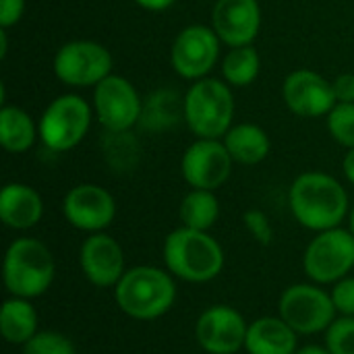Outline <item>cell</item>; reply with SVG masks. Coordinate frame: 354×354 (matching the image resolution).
<instances>
[{"label":"cell","mask_w":354,"mask_h":354,"mask_svg":"<svg viewBox=\"0 0 354 354\" xmlns=\"http://www.w3.org/2000/svg\"><path fill=\"white\" fill-rule=\"evenodd\" d=\"M228 153L236 164L243 166H257L261 164L270 153V137L268 133L253 122H243L232 127L222 137Z\"/></svg>","instance_id":"44dd1931"},{"label":"cell","mask_w":354,"mask_h":354,"mask_svg":"<svg viewBox=\"0 0 354 354\" xmlns=\"http://www.w3.org/2000/svg\"><path fill=\"white\" fill-rule=\"evenodd\" d=\"M118 309L137 322H153L166 315L176 301L174 276L156 266H135L114 286Z\"/></svg>","instance_id":"3957f363"},{"label":"cell","mask_w":354,"mask_h":354,"mask_svg":"<svg viewBox=\"0 0 354 354\" xmlns=\"http://www.w3.org/2000/svg\"><path fill=\"white\" fill-rule=\"evenodd\" d=\"M288 205L303 228L324 232L346 220L348 193L342 183L326 172H303L290 185Z\"/></svg>","instance_id":"6da1fadb"},{"label":"cell","mask_w":354,"mask_h":354,"mask_svg":"<svg viewBox=\"0 0 354 354\" xmlns=\"http://www.w3.org/2000/svg\"><path fill=\"white\" fill-rule=\"evenodd\" d=\"M141 8L145 10H166L170 8L176 0H135Z\"/></svg>","instance_id":"836d02e7"},{"label":"cell","mask_w":354,"mask_h":354,"mask_svg":"<svg viewBox=\"0 0 354 354\" xmlns=\"http://www.w3.org/2000/svg\"><path fill=\"white\" fill-rule=\"evenodd\" d=\"M79 266L83 276L97 288H114L127 272L120 243L106 232H93L83 241Z\"/></svg>","instance_id":"2e32d148"},{"label":"cell","mask_w":354,"mask_h":354,"mask_svg":"<svg viewBox=\"0 0 354 354\" xmlns=\"http://www.w3.org/2000/svg\"><path fill=\"white\" fill-rule=\"evenodd\" d=\"M243 224H245L247 232L259 245H263V247L272 245V241H274V228H272V222L266 216V212H261V209H247L243 214Z\"/></svg>","instance_id":"f546056e"},{"label":"cell","mask_w":354,"mask_h":354,"mask_svg":"<svg viewBox=\"0 0 354 354\" xmlns=\"http://www.w3.org/2000/svg\"><path fill=\"white\" fill-rule=\"evenodd\" d=\"M162 255L166 270L189 284L216 280L226 263L222 245L209 232L187 226H180L166 236Z\"/></svg>","instance_id":"7a4b0ae2"},{"label":"cell","mask_w":354,"mask_h":354,"mask_svg":"<svg viewBox=\"0 0 354 354\" xmlns=\"http://www.w3.org/2000/svg\"><path fill=\"white\" fill-rule=\"evenodd\" d=\"M348 218H351V228H348V230L354 234V205L353 209H351V216H348Z\"/></svg>","instance_id":"74e56055"},{"label":"cell","mask_w":354,"mask_h":354,"mask_svg":"<svg viewBox=\"0 0 354 354\" xmlns=\"http://www.w3.org/2000/svg\"><path fill=\"white\" fill-rule=\"evenodd\" d=\"M328 118L330 135L346 149L354 147V104H336Z\"/></svg>","instance_id":"83f0119b"},{"label":"cell","mask_w":354,"mask_h":354,"mask_svg":"<svg viewBox=\"0 0 354 354\" xmlns=\"http://www.w3.org/2000/svg\"><path fill=\"white\" fill-rule=\"evenodd\" d=\"M62 214L66 222L81 232H104L116 218V201L104 187L83 183L64 195Z\"/></svg>","instance_id":"5bb4252c"},{"label":"cell","mask_w":354,"mask_h":354,"mask_svg":"<svg viewBox=\"0 0 354 354\" xmlns=\"http://www.w3.org/2000/svg\"><path fill=\"white\" fill-rule=\"evenodd\" d=\"M93 108L100 124L106 131L120 133L131 131L139 122L143 100L129 79L120 75H108L93 87Z\"/></svg>","instance_id":"30bf717a"},{"label":"cell","mask_w":354,"mask_h":354,"mask_svg":"<svg viewBox=\"0 0 354 354\" xmlns=\"http://www.w3.org/2000/svg\"><path fill=\"white\" fill-rule=\"evenodd\" d=\"M245 351L247 354H297L299 334L280 315L257 317L249 324Z\"/></svg>","instance_id":"d6986e66"},{"label":"cell","mask_w":354,"mask_h":354,"mask_svg":"<svg viewBox=\"0 0 354 354\" xmlns=\"http://www.w3.org/2000/svg\"><path fill=\"white\" fill-rule=\"evenodd\" d=\"M44 216L39 193L23 183H8L0 191V220L12 230H29Z\"/></svg>","instance_id":"ac0fdd59"},{"label":"cell","mask_w":354,"mask_h":354,"mask_svg":"<svg viewBox=\"0 0 354 354\" xmlns=\"http://www.w3.org/2000/svg\"><path fill=\"white\" fill-rule=\"evenodd\" d=\"M297 354H332V353L326 348V344H324V346H319V344H305V346H299Z\"/></svg>","instance_id":"d590c367"},{"label":"cell","mask_w":354,"mask_h":354,"mask_svg":"<svg viewBox=\"0 0 354 354\" xmlns=\"http://www.w3.org/2000/svg\"><path fill=\"white\" fill-rule=\"evenodd\" d=\"M8 52V39H6V29L0 31V58H4Z\"/></svg>","instance_id":"8d00e7d4"},{"label":"cell","mask_w":354,"mask_h":354,"mask_svg":"<svg viewBox=\"0 0 354 354\" xmlns=\"http://www.w3.org/2000/svg\"><path fill=\"white\" fill-rule=\"evenodd\" d=\"M259 66H261V58L253 46L230 48V52L222 62V75L230 87H247L257 79Z\"/></svg>","instance_id":"d4e9b609"},{"label":"cell","mask_w":354,"mask_h":354,"mask_svg":"<svg viewBox=\"0 0 354 354\" xmlns=\"http://www.w3.org/2000/svg\"><path fill=\"white\" fill-rule=\"evenodd\" d=\"M234 97L228 83L203 77L185 93V122L197 139H222L232 129Z\"/></svg>","instance_id":"5b68a950"},{"label":"cell","mask_w":354,"mask_h":354,"mask_svg":"<svg viewBox=\"0 0 354 354\" xmlns=\"http://www.w3.org/2000/svg\"><path fill=\"white\" fill-rule=\"evenodd\" d=\"M91 124L89 104L75 93L58 95L48 104L39 118V139L54 153L77 147Z\"/></svg>","instance_id":"ba28073f"},{"label":"cell","mask_w":354,"mask_h":354,"mask_svg":"<svg viewBox=\"0 0 354 354\" xmlns=\"http://www.w3.org/2000/svg\"><path fill=\"white\" fill-rule=\"evenodd\" d=\"M282 95L288 110L301 118L328 116L338 104L332 81L309 68L290 73L282 85Z\"/></svg>","instance_id":"9a60e30c"},{"label":"cell","mask_w":354,"mask_h":354,"mask_svg":"<svg viewBox=\"0 0 354 354\" xmlns=\"http://www.w3.org/2000/svg\"><path fill=\"white\" fill-rule=\"evenodd\" d=\"M180 118H185V97L174 89H158L145 97L139 124L145 131L162 133L172 129Z\"/></svg>","instance_id":"7402d4cb"},{"label":"cell","mask_w":354,"mask_h":354,"mask_svg":"<svg viewBox=\"0 0 354 354\" xmlns=\"http://www.w3.org/2000/svg\"><path fill=\"white\" fill-rule=\"evenodd\" d=\"M249 324L230 305L207 307L195 324V340L207 354H236L245 348Z\"/></svg>","instance_id":"8fae6325"},{"label":"cell","mask_w":354,"mask_h":354,"mask_svg":"<svg viewBox=\"0 0 354 354\" xmlns=\"http://www.w3.org/2000/svg\"><path fill=\"white\" fill-rule=\"evenodd\" d=\"M37 311L29 299L10 297L0 307V334L8 344L23 346L39 330Z\"/></svg>","instance_id":"ffe728a7"},{"label":"cell","mask_w":354,"mask_h":354,"mask_svg":"<svg viewBox=\"0 0 354 354\" xmlns=\"http://www.w3.org/2000/svg\"><path fill=\"white\" fill-rule=\"evenodd\" d=\"M342 170H344V176L348 178V183H353L354 185V147L353 149H348V153L344 156Z\"/></svg>","instance_id":"e575fe53"},{"label":"cell","mask_w":354,"mask_h":354,"mask_svg":"<svg viewBox=\"0 0 354 354\" xmlns=\"http://www.w3.org/2000/svg\"><path fill=\"white\" fill-rule=\"evenodd\" d=\"M37 135H39V127H35L33 118L25 110L17 106L0 108V143L8 153L29 151Z\"/></svg>","instance_id":"603a6c76"},{"label":"cell","mask_w":354,"mask_h":354,"mask_svg":"<svg viewBox=\"0 0 354 354\" xmlns=\"http://www.w3.org/2000/svg\"><path fill=\"white\" fill-rule=\"evenodd\" d=\"M220 56V37L214 27L205 25H189L185 27L170 52L172 68L189 81L203 79L218 62Z\"/></svg>","instance_id":"7c38bea8"},{"label":"cell","mask_w":354,"mask_h":354,"mask_svg":"<svg viewBox=\"0 0 354 354\" xmlns=\"http://www.w3.org/2000/svg\"><path fill=\"white\" fill-rule=\"evenodd\" d=\"M354 268V234L338 226L317 232L303 255V270L307 278L319 286L336 284L346 278Z\"/></svg>","instance_id":"52a82bcc"},{"label":"cell","mask_w":354,"mask_h":354,"mask_svg":"<svg viewBox=\"0 0 354 354\" xmlns=\"http://www.w3.org/2000/svg\"><path fill=\"white\" fill-rule=\"evenodd\" d=\"M332 301H334L338 315L354 317V276H346L334 284Z\"/></svg>","instance_id":"4dcf8cb0"},{"label":"cell","mask_w":354,"mask_h":354,"mask_svg":"<svg viewBox=\"0 0 354 354\" xmlns=\"http://www.w3.org/2000/svg\"><path fill=\"white\" fill-rule=\"evenodd\" d=\"M178 216L183 226L207 232L220 218V201L214 195V191L193 189L180 201Z\"/></svg>","instance_id":"cb8c5ba5"},{"label":"cell","mask_w":354,"mask_h":354,"mask_svg":"<svg viewBox=\"0 0 354 354\" xmlns=\"http://www.w3.org/2000/svg\"><path fill=\"white\" fill-rule=\"evenodd\" d=\"M112 71V54L91 39L64 44L54 56V75L71 87H95Z\"/></svg>","instance_id":"9c48e42d"},{"label":"cell","mask_w":354,"mask_h":354,"mask_svg":"<svg viewBox=\"0 0 354 354\" xmlns=\"http://www.w3.org/2000/svg\"><path fill=\"white\" fill-rule=\"evenodd\" d=\"M54 276L56 263L48 245L31 236H21L8 245L2 261V280L10 297L33 301L50 290Z\"/></svg>","instance_id":"277c9868"},{"label":"cell","mask_w":354,"mask_h":354,"mask_svg":"<svg viewBox=\"0 0 354 354\" xmlns=\"http://www.w3.org/2000/svg\"><path fill=\"white\" fill-rule=\"evenodd\" d=\"M25 12V0H0V27L8 29L21 21Z\"/></svg>","instance_id":"1f68e13d"},{"label":"cell","mask_w":354,"mask_h":354,"mask_svg":"<svg viewBox=\"0 0 354 354\" xmlns=\"http://www.w3.org/2000/svg\"><path fill=\"white\" fill-rule=\"evenodd\" d=\"M278 315L299 334L313 336L326 332L338 317L332 292L315 282H301L288 286L278 301Z\"/></svg>","instance_id":"8992f818"},{"label":"cell","mask_w":354,"mask_h":354,"mask_svg":"<svg viewBox=\"0 0 354 354\" xmlns=\"http://www.w3.org/2000/svg\"><path fill=\"white\" fill-rule=\"evenodd\" d=\"M106 160L114 170H131L139 162V143L129 131L112 133L108 131V137L104 141Z\"/></svg>","instance_id":"484cf974"},{"label":"cell","mask_w":354,"mask_h":354,"mask_svg":"<svg viewBox=\"0 0 354 354\" xmlns=\"http://www.w3.org/2000/svg\"><path fill=\"white\" fill-rule=\"evenodd\" d=\"M232 156L220 139H197L183 156L180 172L191 189L216 191L232 174Z\"/></svg>","instance_id":"4fadbf2b"},{"label":"cell","mask_w":354,"mask_h":354,"mask_svg":"<svg viewBox=\"0 0 354 354\" xmlns=\"http://www.w3.org/2000/svg\"><path fill=\"white\" fill-rule=\"evenodd\" d=\"M23 354H77V346L66 334L44 330L23 344Z\"/></svg>","instance_id":"4316f807"},{"label":"cell","mask_w":354,"mask_h":354,"mask_svg":"<svg viewBox=\"0 0 354 354\" xmlns=\"http://www.w3.org/2000/svg\"><path fill=\"white\" fill-rule=\"evenodd\" d=\"M212 27L230 48L251 46L261 29V6L257 0H216Z\"/></svg>","instance_id":"e0dca14e"},{"label":"cell","mask_w":354,"mask_h":354,"mask_svg":"<svg viewBox=\"0 0 354 354\" xmlns=\"http://www.w3.org/2000/svg\"><path fill=\"white\" fill-rule=\"evenodd\" d=\"M324 334V344L332 354H354V317H336Z\"/></svg>","instance_id":"f1b7e54d"},{"label":"cell","mask_w":354,"mask_h":354,"mask_svg":"<svg viewBox=\"0 0 354 354\" xmlns=\"http://www.w3.org/2000/svg\"><path fill=\"white\" fill-rule=\"evenodd\" d=\"M334 93L340 104H354V73L338 75L334 81Z\"/></svg>","instance_id":"d6a6232c"}]
</instances>
